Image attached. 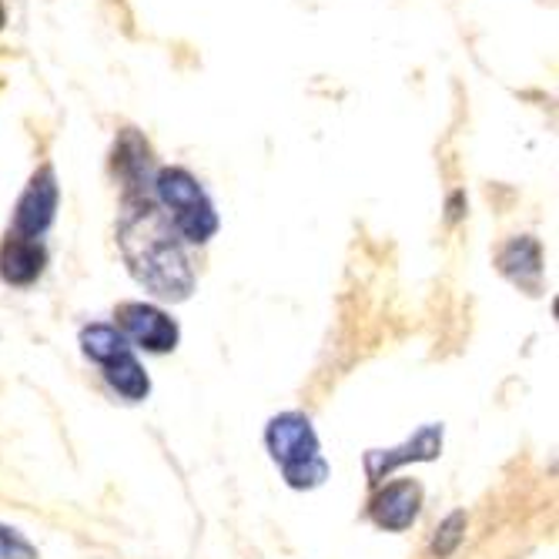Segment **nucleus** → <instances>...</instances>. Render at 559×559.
<instances>
[{
  "instance_id": "0eeeda50",
  "label": "nucleus",
  "mask_w": 559,
  "mask_h": 559,
  "mask_svg": "<svg viewBox=\"0 0 559 559\" xmlns=\"http://www.w3.org/2000/svg\"><path fill=\"white\" fill-rule=\"evenodd\" d=\"M439 455H442V426L429 423V426H419L416 436H409L392 449H369L362 463H366L369 483L379 486L395 469L409 466V463H432V460H439Z\"/></svg>"
},
{
  "instance_id": "1a4fd4ad",
  "label": "nucleus",
  "mask_w": 559,
  "mask_h": 559,
  "mask_svg": "<svg viewBox=\"0 0 559 559\" xmlns=\"http://www.w3.org/2000/svg\"><path fill=\"white\" fill-rule=\"evenodd\" d=\"M115 175L121 181V198L155 194V162H151V144L124 128L115 141Z\"/></svg>"
},
{
  "instance_id": "4468645a",
  "label": "nucleus",
  "mask_w": 559,
  "mask_h": 559,
  "mask_svg": "<svg viewBox=\"0 0 559 559\" xmlns=\"http://www.w3.org/2000/svg\"><path fill=\"white\" fill-rule=\"evenodd\" d=\"M0 27H4V8H0Z\"/></svg>"
},
{
  "instance_id": "9d476101",
  "label": "nucleus",
  "mask_w": 559,
  "mask_h": 559,
  "mask_svg": "<svg viewBox=\"0 0 559 559\" xmlns=\"http://www.w3.org/2000/svg\"><path fill=\"white\" fill-rule=\"evenodd\" d=\"M496 269L510 278L520 292L539 295L543 292V245L533 235L510 238L496 255Z\"/></svg>"
},
{
  "instance_id": "39448f33",
  "label": "nucleus",
  "mask_w": 559,
  "mask_h": 559,
  "mask_svg": "<svg viewBox=\"0 0 559 559\" xmlns=\"http://www.w3.org/2000/svg\"><path fill=\"white\" fill-rule=\"evenodd\" d=\"M118 332L134 342L131 348H144L151 355H168L178 348V338H181V329L178 322L162 312L158 305H147V301H121L118 305Z\"/></svg>"
},
{
  "instance_id": "9b49d317",
  "label": "nucleus",
  "mask_w": 559,
  "mask_h": 559,
  "mask_svg": "<svg viewBox=\"0 0 559 559\" xmlns=\"http://www.w3.org/2000/svg\"><path fill=\"white\" fill-rule=\"evenodd\" d=\"M47 265V248L40 238H21L8 235L0 245V278L14 288H27L44 275Z\"/></svg>"
},
{
  "instance_id": "ddd939ff",
  "label": "nucleus",
  "mask_w": 559,
  "mask_h": 559,
  "mask_svg": "<svg viewBox=\"0 0 559 559\" xmlns=\"http://www.w3.org/2000/svg\"><path fill=\"white\" fill-rule=\"evenodd\" d=\"M37 546L14 526L0 523V559H37Z\"/></svg>"
},
{
  "instance_id": "f03ea898",
  "label": "nucleus",
  "mask_w": 559,
  "mask_h": 559,
  "mask_svg": "<svg viewBox=\"0 0 559 559\" xmlns=\"http://www.w3.org/2000/svg\"><path fill=\"white\" fill-rule=\"evenodd\" d=\"M265 449L278 466L288 489L309 492L325 486L329 460L322 455V439L305 413H278L265 426Z\"/></svg>"
},
{
  "instance_id": "20e7f679",
  "label": "nucleus",
  "mask_w": 559,
  "mask_h": 559,
  "mask_svg": "<svg viewBox=\"0 0 559 559\" xmlns=\"http://www.w3.org/2000/svg\"><path fill=\"white\" fill-rule=\"evenodd\" d=\"M81 352L87 359L105 372L108 385L128 399V402H144L151 392V379L144 372V366L138 362V355L131 348V342L108 322H91L81 329Z\"/></svg>"
},
{
  "instance_id": "7ed1b4c3",
  "label": "nucleus",
  "mask_w": 559,
  "mask_h": 559,
  "mask_svg": "<svg viewBox=\"0 0 559 559\" xmlns=\"http://www.w3.org/2000/svg\"><path fill=\"white\" fill-rule=\"evenodd\" d=\"M155 201L185 245H209L218 231V212L209 191L188 168H162L155 175Z\"/></svg>"
},
{
  "instance_id": "423d86ee",
  "label": "nucleus",
  "mask_w": 559,
  "mask_h": 559,
  "mask_svg": "<svg viewBox=\"0 0 559 559\" xmlns=\"http://www.w3.org/2000/svg\"><path fill=\"white\" fill-rule=\"evenodd\" d=\"M58 201H61V188H58V175L50 165L37 168L24 188V194L17 198L14 209V222H11V235L21 238H40L47 235V228L55 225L58 215Z\"/></svg>"
},
{
  "instance_id": "f257e3e1",
  "label": "nucleus",
  "mask_w": 559,
  "mask_h": 559,
  "mask_svg": "<svg viewBox=\"0 0 559 559\" xmlns=\"http://www.w3.org/2000/svg\"><path fill=\"white\" fill-rule=\"evenodd\" d=\"M118 248L131 278L162 301H185L194 292L188 251L155 194L121 198Z\"/></svg>"
},
{
  "instance_id": "6e6552de",
  "label": "nucleus",
  "mask_w": 559,
  "mask_h": 559,
  "mask_svg": "<svg viewBox=\"0 0 559 559\" xmlns=\"http://www.w3.org/2000/svg\"><path fill=\"white\" fill-rule=\"evenodd\" d=\"M423 483L419 479H395L376 489V496L369 499L366 516L385 530V533H405L423 513Z\"/></svg>"
},
{
  "instance_id": "f8f14e48",
  "label": "nucleus",
  "mask_w": 559,
  "mask_h": 559,
  "mask_svg": "<svg viewBox=\"0 0 559 559\" xmlns=\"http://www.w3.org/2000/svg\"><path fill=\"white\" fill-rule=\"evenodd\" d=\"M466 513L463 510H455V513H449L439 526H436V536H432V543H429V549H432V556L436 559H449L455 549L463 546V539H466Z\"/></svg>"
}]
</instances>
